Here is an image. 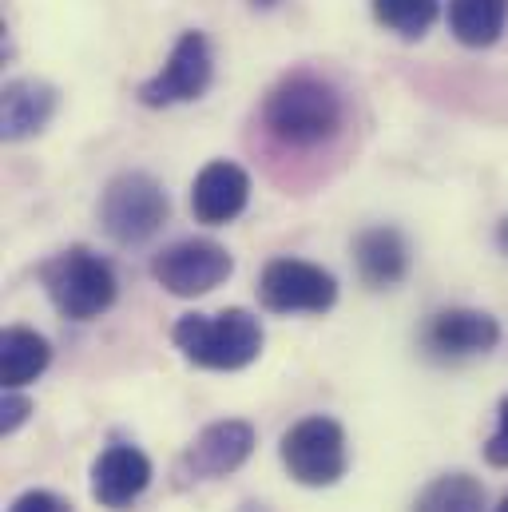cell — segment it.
<instances>
[{
    "label": "cell",
    "mask_w": 508,
    "mask_h": 512,
    "mask_svg": "<svg viewBox=\"0 0 508 512\" xmlns=\"http://www.w3.org/2000/svg\"><path fill=\"white\" fill-rule=\"evenodd\" d=\"M171 215V199L163 191L159 179H151L147 171H124L116 175L104 195H100V223L104 235L120 247H139L151 235H159V227Z\"/></svg>",
    "instance_id": "5"
},
{
    "label": "cell",
    "mask_w": 508,
    "mask_h": 512,
    "mask_svg": "<svg viewBox=\"0 0 508 512\" xmlns=\"http://www.w3.org/2000/svg\"><path fill=\"white\" fill-rule=\"evenodd\" d=\"M251 203V175L231 159H211L191 183V211L207 227L235 223Z\"/></svg>",
    "instance_id": "12"
},
{
    "label": "cell",
    "mask_w": 508,
    "mask_h": 512,
    "mask_svg": "<svg viewBox=\"0 0 508 512\" xmlns=\"http://www.w3.org/2000/svg\"><path fill=\"white\" fill-rule=\"evenodd\" d=\"M485 461L493 469H508V393L501 397V405H497V429L485 441Z\"/></svg>",
    "instance_id": "21"
},
{
    "label": "cell",
    "mask_w": 508,
    "mask_h": 512,
    "mask_svg": "<svg viewBox=\"0 0 508 512\" xmlns=\"http://www.w3.org/2000/svg\"><path fill=\"white\" fill-rule=\"evenodd\" d=\"M497 247H501V255H508V219H501V227H497Z\"/></svg>",
    "instance_id": "22"
},
{
    "label": "cell",
    "mask_w": 508,
    "mask_h": 512,
    "mask_svg": "<svg viewBox=\"0 0 508 512\" xmlns=\"http://www.w3.org/2000/svg\"><path fill=\"white\" fill-rule=\"evenodd\" d=\"M32 397H24L20 389H4V401H0V433L8 437V433H16L28 417H32Z\"/></svg>",
    "instance_id": "19"
},
{
    "label": "cell",
    "mask_w": 508,
    "mask_h": 512,
    "mask_svg": "<svg viewBox=\"0 0 508 512\" xmlns=\"http://www.w3.org/2000/svg\"><path fill=\"white\" fill-rule=\"evenodd\" d=\"M354 262L366 286L389 290L409 274V243L397 227H370L354 243Z\"/></svg>",
    "instance_id": "14"
},
{
    "label": "cell",
    "mask_w": 508,
    "mask_h": 512,
    "mask_svg": "<svg viewBox=\"0 0 508 512\" xmlns=\"http://www.w3.org/2000/svg\"><path fill=\"white\" fill-rule=\"evenodd\" d=\"M278 457H282V469L290 473L294 485L334 489L350 469V441H346V429L334 417L314 413V417L294 421L282 433Z\"/></svg>",
    "instance_id": "4"
},
{
    "label": "cell",
    "mask_w": 508,
    "mask_h": 512,
    "mask_svg": "<svg viewBox=\"0 0 508 512\" xmlns=\"http://www.w3.org/2000/svg\"><path fill=\"white\" fill-rule=\"evenodd\" d=\"M235 274V258L215 239H179L151 258V278L175 298H199Z\"/></svg>",
    "instance_id": "8"
},
{
    "label": "cell",
    "mask_w": 508,
    "mask_h": 512,
    "mask_svg": "<svg viewBox=\"0 0 508 512\" xmlns=\"http://www.w3.org/2000/svg\"><path fill=\"white\" fill-rule=\"evenodd\" d=\"M485 485L473 473H441L433 477L417 501L413 512H485Z\"/></svg>",
    "instance_id": "17"
},
{
    "label": "cell",
    "mask_w": 508,
    "mask_h": 512,
    "mask_svg": "<svg viewBox=\"0 0 508 512\" xmlns=\"http://www.w3.org/2000/svg\"><path fill=\"white\" fill-rule=\"evenodd\" d=\"M342 124H346L342 96L326 80L306 72L286 76L262 104V128L282 147H298V151L322 147L342 131Z\"/></svg>",
    "instance_id": "1"
},
{
    "label": "cell",
    "mask_w": 508,
    "mask_h": 512,
    "mask_svg": "<svg viewBox=\"0 0 508 512\" xmlns=\"http://www.w3.org/2000/svg\"><path fill=\"white\" fill-rule=\"evenodd\" d=\"M493 512H508V497H505V501H501V505H497Z\"/></svg>",
    "instance_id": "24"
},
{
    "label": "cell",
    "mask_w": 508,
    "mask_h": 512,
    "mask_svg": "<svg viewBox=\"0 0 508 512\" xmlns=\"http://www.w3.org/2000/svg\"><path fill=\"white\" fill-rule=\"evenodd\" d=\"M374 16L381 28L405 40H421L441 16V0H374Z\"/></svg>",
    "instance_id": "18"
},
{
    "label": "cell",
    "mask_w": 508,
    "mask_h": 512,
    "mask_svg": "<svg viewBox=\"0 0 508 512\" xmlns=\"http://www.w3.org/2000/svg\"><path fill=\"white\" fill-rule=\"evenodd\" d=\"M258 302L270 314H326L338 302V278L306 258H274L262 266Z\"/></svg>",
    "instance_id": "6"
},
{
    "label": "cell",
    "mask_w": 508,
    "mask_h": 512,
    "mask_svg": "<svg viewBox=\"0 0 508 512\" xmlns=\"http://www.w3.org/2000/svg\"><path fill=\"white\" fill-rule=\"evenodd\" d=\"M258 433L251 421L227 417V421H211L207 429L195 433V441L179 453L175 461V477L179 485H207V481H223L235 469H243L251 461Z\"/></svg>",
    "instance_id": "7"
},
{
    "label": "cell",
    "mask_w": 508,
    "mask_h": 512,
    "mask_svg": "<svg viewBox=\"0 0 508 512\" xmlns=\"http://www.w3.org/2000/svg\"><path fill=\"white\" fill-rule=\"evenodd\" d=\"M151 477H155L151 457H147L139 445H131V441H112V445L92 461V501L108 512H124L147 493Z\"/></svg>",
    "instance_id": "11"
},
{
    "label": "cell",
    "mask_w": 508,
    "mask_h": 512,
    "mask_svg": "<svg viewBox=\"0 0 508 512\" xmlns=\"http://www.w3.org/2000/svg\"><path fill=\"white\" fill-rule=\"evenodd\" d=\"M215 76V56L203 32H183L167 56V64L139 84V104L143 108H175V104H191L211 88Z\"/></svg>",
    "instance_id": "9"
},
{
    "label": "cell",
    "mask_w": 508,
    "mask_h": 512,
    "mask_svg": "<svg viewBox=\"0 0 508 512\" xmlns=\"http://www.w3.org/2000/svg\"><path fill=\"white\" fill-rule=\"evenodd\" d=\"M40 282L52 298V306L72 322H92L116 306L120 282L112 262L88 247H68L56 258L44 262Z\"/></svg>",
    "instance_id": "3"
},
{
    "label": "cell",
    "mask_w": 508,
    "mask_h": 512,
    "mask_svg": "<svg viewBox=\"0 0 508 512\" xmlns=\"http://www.w3.org/2000/svg\"><path fill=\"white\" fill-rule=\"evenodd\" d=\"M239 512H270V509H266V505H254V501H247V505H243Z\"/></svg>",
    "instance_id": "23"
},
{
    "label": "cell",
    "mask_w": 508,
    "mask_h": 512,
    "mask_svg": "<svg viewBox=\"0 0 508 512\" xmlns=\"http://www.w3.org/2000/svg\"><path fill=\"white\" fill-rule=\"evenodd\" d=\"M8 512H76V509H72V501H64L52 489H28V493H20L8 505Z\"/></svg>",
    "instance_id": "20"
},
{
    "label": "cell",
    "mask_w": 508,
    "mask_h": 512,
    "mask_svg": "<svg viewBox=\"0 0 508 512\" xmlns=\"http://www.w3.org/2000/svg\"><path fill=\"white\" fill-rule=\"evenodd\" d=\"M508 24V0H449V32L465 48H489Z\"/></svg>",
    "instance_id": "16"
},
{
    "label": "cell",
    "mask_w": 508,
    "mask_h": 512,
    "mask_svg": "<svg viewBox=\"0 0 508 512\" xmlns=\"http://www.w3.org/2000/svg\"><path fill=\"white\" fill-rule=\"evenodd\" d=\"M171 342L175 350L199 366V370H215V374H235L258 362L262 354V322L251 310H219V314H183L171 326Z\"/></svg>",
    "instance_id": "2"
},
{
    "label": "cell",
    "mask_w": 508,
    "mask_h": 512,
    "mask_svg": "<svg viewBox=\"0 0 508 512\" xmlns=\"http://www.w3.org/2000/svg\"><path fill=\"white\" fill-rule=\"evenodd\" d=\"M56 88L44 84V80H12L4 88V100H0V135L8 143H20V139H32L48 128V120L56 116Z\"/></svg>",
    "instance_id": "13"
},
{
    "label": "cell",
    "mask_w": 508,
    "mask_h": 512,
    "mask_svg": "<svg viewBox=\"0 0 508 512\" xmlns=\"http://www.w3.org/2000/svg\"><path fill=\"white\" fill-rule=\"evenodd\" d=\"M52 362V346L44 334L28 330V326H8L0 338V374H4V389H24L36 382Z\"/></svg>",
    "instance_id": "15"
},
{
    "label": "cell",
    "mask_w": 508,
    "mask_h": 512,
    "mask_svg": "<svg viewBox=\"0 0 508 512\" xmlns=\"http://www.w3.org/2000/svg\"><path fill=\"white\" fill-rule=\"evenodd\" d=\"M501 342V322L485 310H469V306H453V310H437L425 330H421V346L429 358L437 362H465V358H481L489 350H497Z\"/></svg>",
    "instance_id": "10"
}]
</instances>
